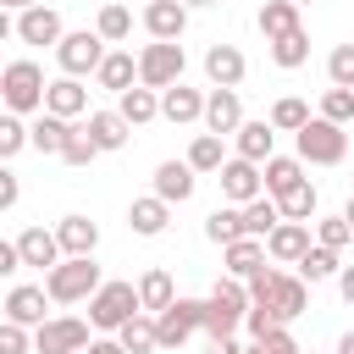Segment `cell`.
Listing matches in <instances>:
<instances>
[{
    "mask_svg": "<svg viewBox=\"0 0 354 354\" xmlns=\"http://www.w3.org/2000/svg\"><path fill=\"white\" fill-rule=\"evenodd\" d=\"M171 299H177V288H171V271H166V266H149V271L138 277V304H144L149 315H160Z\"/></svg>",
    "mask_w": 354,
    "mask_h": 354,
    "instance_id": "obj_31",
    "label": "cell"
},
{
    "mask_svg": "<svg viewBox=\"0 0 354 354\" xmlns=\"http://www.w3.org/2000/svg\"><path fill=\"white\" fill-rule=\"evenodd\" d=\"M266 122H271L277 133H299V127L310 122V105H304V100H293V94H282V100L271 105V116H266Z\"/></svg>",
    "mask_w": 354,
    "mask_h": 354,
    "instance_id": "obj_41",
    "label": "cell"
},
{
    "mask_svg": "<svg viewBox=\"0 0 354 354\" xmlns=\"http://www.w3.org/2000/svg\"><path fill=\"white\" fill-rule=\"evenodd\" d=\"M94 155H100V144L88 138V127H72L66 144H61V160H66V166H88Z\"/></svg>",
    "mask_w": 354,
    "mask_h": 354,
    "instance_id": "obj_44",
    "label": "cell"
},
{
    "mask_svg": "<svg viewBox=\"0 0 354 354\" xmlns=\"http://www.w3.org/2000/svg\"><path fill=\"white\" fill-rule=\"evenodd\" d=\"M6 39H17V17L0 6V44H6Z\"/></svg>",
    "mask_w": 354,
    "mask_h": 354,
    "instance_id": "obj_55",
    "label": "cell"
},
{
    "mask_svg": "<svg viewBox=\"0 0 354 354\" xmlns=\"http://www.w3.org/2000/svg\"><path fill=\"white\" fill-rule=\"evenodd\" d=\"M260 183H266V194L277 199V194H288L293 183H304V160H299V155H271V160L260 166Z\"/></svg>",
    "mask_w": 354,
    "mask_h": 354,
    "instance_id": "obj_30",
    "label": "cell"
},
{
    "mask_svg": "<svg viewBox=\"0 0 354 354\" xmlns=\"http://www.w3.org/2000/svg\"><path fill=\"white\" fill-rule=\"evenodd\" d=\"M221 199L227 205H249V199H260L266 194V183H260V166L254 160H243V155H232V160H221Z\"/></svg>",
    "mask_w": 354,
    "mask_h": 354,
    "instance_id": "obj_11",
    "label": "cell"
},
{
    "mask_svg": "<svg viewBox=\"0 0 354 354\" xmlns=\"http://www.w3.org/2000/svg\"><path fill=\"white\" fill-rule=\"evenodd\" d=\"M238 122H243V100H238V88H210L205 94V133H238Z\"/></svg>",
    "mask_w": 354,
    "mask_h": 354,
    "instance_id": "obj_15",
    "label": "cell"
},
{
    "mask_svg": "<svg viewBox=\"0 0 354 354\" xmlns=\"http://www.w3.org/2000/svg\"><path fill=\"white\" fill-rule=\"evenodd\" d=\"M144 28H149V39H183L188 33V6L183 0H149Z\"/></svg>",
    "mask_w": 354,
    "mask_h": 354,
    "instance_id": "obj_19",
    "label": "cell"
},
{
    "mask_svg": "<svg viewBox=\"0 0 354 354\" xmlns=\"http://www.w3.org/2000/svg\"><path fill=\"white\" fill-rule=\"evenodd\" d=\"M348 238H354V227H348L343 216H321V221H315V243H326V249H343Z\"/></svg>",
    "mask_w": 354,
    "mask_h": 354,
    "instance_id": "obj_47",
    "label": "cell"
},
{
    "mask_svg": "<svg viewBox=\"0 0 354 354\" xmlns=\"http://www.w3.org/2000/svg\"><path fill=\"white\" fill-rule=\"evenodd\" d=\"M243 72H249V61H243L238 44H210V50H205V77H210V88H238Z\"/></svg>",
    "mask_w": 354,
    "mask_h": 354,
    "instance_id": "obj_12",
    "label": "cell"
},
{
    "mask_svg": "<svg viewBox=\"0 0 354 354\" xmlns=\"http://www.w3.org/2000/svg\"><path fill=\"white\" fill-rule=\"evenodd\" d=\"M6 11H28V6H39V0H0Z\"/></svg>",
    "mask_w": 354,
    "mask_h": 354,
    "instance_id": "obj_56",
    "label": "cell"
},
{
    "mask_svg": "<svg viewBox=\"0 0 354 354\" xmlns=\"http://www.w3.org/2000/svg\"><path fill=\"white\" fill-rule=\"evenodd\" d=\"M254 22H260L266 44H271V39H282V33H293V28H304V22H299V6H293V0H266Z\"/></svg>",
    "mask_w": 354,
    "mask_h": 354,
    "instance_id": "obj_33",
    "label": "cell"
},
{
    "mask_svg": "<svg viewBox=\"0 0 354 354\" xmlns=\"http://www.w3.org/2000/svg\"><path fill=\"white\" fill-rule=\"evenodd\" d=\"M144 304H138V282H100L88 293V326L94 332H116L122 321H133Z\"/></svg>",
    "mask_w": 354,
    "mask_h": 354,
    "instance_id": "obj_4",
    "label": "cell"
},
{
    "mask_svg": "<svg viewBox=\"0 0 354 354\" xmlns=\"http://www.w3.org/2000/svg\"><path fill=\"white\" fill-rule=\"evenodd\" d=\"M277 326H282V315H277L271 304H249V310H243V332H249V337H266V332H277Z\"/></svg>",
    "mask_w": 354,
    "mask_h": 354,
    "instance_id": "obj_48",
    "label": "cell"
},
{
    "mask_svg": "<svg viewBox=\"0 0 354 354\" xmlns=\"http://www.w3.org/2000/svg\"><path fill=\"white\" fill-rule=\"evenodd\" d=\"M83 127H88V138L100 144V155H111V149H122V144L133 138V127L122 122V111H88Z\"/></svg>",
    "mask_w": 354,
    "mask_h": 354,
    "instance_id": "obj_26",
    "label": "cell"
},
{
    "mask_svg": "<svg viewBox=\"0 0 354 354\" xmlns=\"http://www.w3.org/2000/svg\"><path fill=\"white\" fill-rule=\"evenodd\" d=\"M55 61H61V72H66V77H94V66L105 61V39H100L94 28L61 33V44H55Z\"/></svg>",
    "mask_w": 354,
    "mask_h": 354,
    "instance_id": "obj_7",
    "label": "cell"
},
{
    "mask_svg": "<svg viewBox=\"0 0 354 354\" xmlns=\"http://www.w3.org/2000/svg\"><path fill=\"white\" fill-rule=\"evenodd\" d=\"M194 188H199V171H194L188 160H160V166H155V194H160L166 205H188Z\"/></svg>",
    "mask_w": 354,
    "mask_h": 354,
    "instance_id": "obj_14",
    "label": "cell"
},
{
    "mask_svg": "<svg viewBox=\"0 0 354 354\" xmlns=\"http://www.w3.org/2000/svg\"><path fill=\"white\" fill-rule=\"evenodd\" d=\"M61 33H66V28H61V11H55V6H44V0H39V6L17 11V39H22V44H33V50H44V44H50V50H55V44H61Z\"/></svg>",
    "mask_w": 354,
    "mask_h": 354,
    "instance_id": "obj_10",
    "label": "cell"
},
{
    "mask_svg": "<svg viewBox=\"0 0 354 354\" xmlns=\"http://www.w3.org/2000/svg\"><path fill=\"white\" fill-rule=\"evenodd\" d=\"M17 249H22V266H33V271L61 266V238H55V227H28V232L17 238Z\"/></svg>",
    "mask_w": 354,
    "mask_h": 354,
    "instance_id": "obj_18",
    "label": "cell"
},
{
    "mask_svg": "<svg viewBox=\"0 0 354 354\" xmlns=\"http://www.w3.org/2000/svg\"><path fill=\"white\" fill-rule=\"evenodd\" d=\"M44 88H50V77H44V66L39 61H6L0 66V105L6 111H17V116H39L44 111Z\"/></svg>",
    "mask_w": 354,
    "mask_h": 354,
    "instance_id": "obj_1",
    "label": "cell"
},
{
    "mask_svg": "<svg viewBox=\"0 0 354 354\" xmlns=\"http://www.w3.org/2000/svg\"><path fill=\"white\" fill-rule=\"evenodd\" d=\"M310 249V221H277L266 232V254L282 260V266H299V254Z\"/></svg>",
    "mask_w": 354,
    "mask_h": 354,
    "instance_id": "obj_16",
    "label": "cell"
},
{
    "mask_svg": "<svg viewBox=\"0 0 354 354\" xmlns=\"http://www.w3.org/2000/svg\"><path fill=\"white\" fill-rule=\"evenodd\" d=\"M100 282H105V277H100L94 254H61V266L44 271V293H50V304H88V293H94Z\"/></svg>",
    "mask_w": 354,
    "mask_h": 354,
    "instance_id": "obj_2",
    "label": "cell"
},
{
    "mask_svg": "<svg viewBox=\"0 0 354 354\" xmlns=\"http://www.w3.org/2000/svg\"><path fill=\"white\" fill-rule=\"evenodd\" d=\"M343 221H348V227H354V194H348V205H343Z\"/></svg>",
    "mask_w": 354,
    "mask_h": 354,
    "instance_id": "obj_59",
    "label": "cell"
},
{
    "mask_svg": "<svg viewBox=\"0 0 354 354\" xmlns=\"http://www.w3.org/2000/svg\"><path fill=\"white\" fill-rule=\"evenodd\" d=\"M221 260H227V277H249L254 266H266V238H232V243H221Z\"/></svg>",
    "mask_w": 354,
    "mask_h": 354,
    "instance_id": "obj_29",
    "label": "cell"
},
{
    "mask_svg": "<svg viewBox=\"0 0 354 354\" xmlns=\"http://www.w3.org/2000/svg\"><path fill=\"white\" fill-rule=\"evenodd\" d=\"M277 221H282V205H277L271 194H260V199L243 205V232H249V238H266Z\"/></svg>",
    "mask_w": 354,
    "mask_h": 354,
    "instance_id": "obj_38",
    "label": "cell"
},
{
    "mask_svg": "<svg viewBox=\"0 0 354 354\" xmlns=\"http://www.w3.org/2000/svg\"><path fill=\"white\" fill-rule=\"evenodd\" d=\"M266 304L282 315V326H288V321H299V315H304V304H310L304 277H282V271H277V282H271V299H266Z\"/></svg>",
    "mask_w": 354,
    "mask_h": 354,
    "instance_id": "obj_24",
    "label": "cell"
},
{
    "mask_svg": "<svg viewBox=\"0 0 354 354\" xmlns=\"http://www.w3.org/2000/svg\"><path fill=\"white\" fill-rule=\"evenodd\" d=\"M0 354H33V326H22V321H0Z\"/></svg>",
    "mask_w": 354,
    "mask_h": 354,
    "instance_id": "obj_45",
    "label": "cell"
},
{
    "mask_svg": "<svg viewBox=\"0 0 354 354\" xmlns=\"http://www.w3.org/2000/svg\"><path fill=\"white\" fill-rule=\"evenodd\" d=\"M116 111H122V122H127V127H149V122L160 116V88L133 83V88H122V94H116Z\"/></svg>",
    "mask_w": 354,
    "mask_h": 354,
    "instance_id": "obj_21",
    "label": "cell"
},
{
    "mask_svg": "<svg viewBox=\"0 0 354 354\" xmlns=\"http://www.w3.org/2000/svg\"><path fill=\"white\" fill-rule=\"evenodd\" d=\"M22 149H28V122L17 111H0V160H11Z\"/></svg>",
    "mask_w": 354,
    "mask_h": 354,
    "instance_id": "obj_43",
    "label": "cell"
},
{
    "mask_svg": "<svg viewBox=\"0 0 354 354\" xmlns=\"http://www.w3.org/2000/svg\"><path fill=\"white\" fill-rule=\"evenodd\" d=\"M116 337H122L127 354H155V348H160V332H155V315H149V310H138L133 321H122Z\"/></svg>",
    "mask_w": 354,
    "mask_h": 354,
    "instance_id": "obj_32",
    "label": "cell"
},
{
    "mask_svg": "<svg viewBox=\"0 0 354 354\" xmlns=\"http://www.w3.org/2000/svg\"><path fill=\"white\" fill-rule=\"evenodd\" d=\"M199 177L205 171H221V160H227V144H221V133H194V144H188V155H183Z\"/></svg>",
    "mask_w": 354,
    "mask_h": 354,
    "instance_id": "obj_34",
    "label": "cell"
},
{
    "mask_svg": "<svg viewBox=\"0 0 354 354\" xmlns=\"http://www.w3.org/2000/svg\"><path fill=\"white\" fill-rule=\"evenodd\" d=\"M44 111L50 116H66V122H77L83 111H88V88H83V77H50V88H44Z\"/></svg>",
    "mask_w": 354,
    "mask_h": 354,
    "instance_id": "obj_13",
    "label": "cell"
},
{
    "mask_svg": "<svg viewBox=\"0 0 354 354\" xmlns=\"http://www.w3.org/2000/svg\"><path fill=\"white\" fill-rule=\"evenodd\" d=\"M326 77H332L337 88H354V44H337V50L326 55Z\"/></svg>",
    "mask_w": 354,
    "mask_h": 354,
    "instance_id": "obj_46",
    "label": "cell"
},
{
    "mask_svg": "<svg viewBox=\"0 0 354 354\" xmlns=\"http://www.w3.org/2000/svg\"><path fill=\"white\" fill-rule=\"evenodd\" d=\"M55 238H61V254H94L100 249V227L88 216H61L55 221Z\"/></svg>",
    "mask_w": 354,
    "mask_h": 354,
    "instance_id": "obj_28",
    "label": "cell"
},
{
    "mask_svg": "<svg viewBox=\"0 0 354 354\" xmlns=\"http://www.w3.org/2000/svg\"><path fill=\"white\" fill-rule=\"evenodd\" d=\"M94 33H100L105 44H122V39L133 33V11H127V6H116V0H111V6H100V17H94Z\"/></svg>",
    "mask_w": 354,
    "mask_h": 354,
    "instance_id": "obj_39",
    "label": "cell"
},
{
    "mask_svg": "<svg viewBox=\"0 0 354 354\" xmlns=\"http://www.w3.org/2000/svg\"><path fill=\"white\" fill-rule=\"evenodd\" d=\"M205 354H243V348H238L232 337H210V348H205Z\"/></svg>",
    "mask_w": 354,
    "mask_h": 354,
    "instance_id": "obj_54",
    "label": "cell"
},
{
    "mask_svg": "<svg viewBox=\"0 0 354 354\" xmlns=\"http://www.w3.org/2000/svg\"><path fill=\"white\" fill-rule=\"evenodd\" d=\"M205 326V299H171L160 315H155V332H160V348H183L194 332Z\"/></svg>",
    "mask_w": 354,
    "mask_h": 354,
    "instance_id": "obj_8",
    "label": "cell"
},
{
    "mask_svg": "<svg viewBox=\"0 0 354 354\" xmlns=\"http://www.w3.org/2000/svg\"><path fill=\"white\" fill-rule=\"evenodd\" d=\"M205 238H210V243L243 238V205H216V210L205 216Z\"/></svg>",
    "mask_w": 354,
    "mask_h": 354,
    "instance_id": "obj_36",
    "label": "cell"
},
{
    "mask_svg": "<svg viewBox=\"0 0 354 354\" xmlns=\"http://www.w3.org/2000/svg\"><path fill=\"white\" fill-rule=\"evenodd\" d=\"M277 205H282V221H310L321 199H315V188H310V177H304V183H293L288 194H277Z\"/></svg>",
    "mask_w": 354,
    "mask_h": 354,
    "instance_id": "obj_40",
    "label": "cell"
},
{
    "mask_svg": "<svg viewBox=\"0 0 354 354\" xmlns=\"http://www.w3.org/2000/svg\"><path fill=\"white\" fill-rule=\"evenodd\" d=\"M17 199H22V177L11 171V160H0V216H6Z\"/></svg>",
    "mask_w": 354,
    "mask_h": 354,
    "instance_id": "obj_49",
    "label": "cell"
},
{
    "mask_svg": "<svg viewBox=\"0 0 354 354\" xmlns=\"http://www.w3.org/2000/svg\"><path fill=\"white\" fill-rule=\"evenodd\" d=\"M343 266H337V249H326V243H310L304 254H299V277L315 288V282H332Z\"/></svg>",
    "mask_w": 354,
    "mask_h": 354,
    "instance_id": "obj_35",
    "label": "cell"
},
{
    "mask_svg": "<svg viewBox=\"0 0 354 354\" xmlns=\"http://www.w3.org/2000/svg\"><path fill=\"white\" fill-rule=\"evenodd\" d=\"M17 271H22V249L0 238V277H17Z\"/></svg>",
    "mask_w": 354,
    "mask_h": 354,
    "instance_id": "obj_51",
    "label": "cell"
},
{
    "mask_svg": "<svg viewBox=\"0 0 354 354\" xmlns=\"http://www.w3.org/2000/svg\"><path fill=\"white\" fill-rule=\"evenodd\" d=\"M243 354H266V348H260V343H249V348H243Z\"/></svg>",
    "mask_w": 354,
    "mask_h": 354,
    "instance_id": "obj_60",
    "label": "cell"
},
{
    "mask_svg": "<svg viewBox=\"0 0 354 354\" xmlns=\"http://www.w3.org/2000/svg\"><path fill=\"white\" fill-rule=\"evenodd\" d=\"M293 6H310V0H293Z\"/></svg>",
    "mask_w": 354,
    "mask_h": 354,
    "instance_id": "obj_61",
    "label": "cell"
},
{
    "mask_svg": "<svg viewBox=\"0 0 354 354\" xmlns=\"http://www.w3.org/2000/svg\"><path fill=\"white\" fill-rule=\"evenodd\" d=\"M249 343H260L266 354H304V348L288 337V326H277V332H266V337H249Z\"/></svg>",
    "mask_w": 354,
    "mask_h": 354,
    "instance_id": "obj_50",
    "label": "cell"
},
{
    "mask_svg": "<svg viewBox=\"0 0 354 354\" xmlns=\"http://www.w3.org/2000/svg\"><path fill=\"white\" fill-rule=\"evenodd\" d=\"M160 116H166V122H177V127L205 122V94H199V88H188V83H171V88H160Z\"/></svg>",
    "mask_w": 354,
    "mask_h": 354,
    "instance_id": "obj_17",
    "label": "cell"
},
{
    "mask_svg": "<svg viewBox=\"0 0 354 354\" xmlns=\"http://www.w3.org/2000/svg\"><path fill=\"white\" fill-rule=\"evenodd\" d=\"M188 11H205V6H221V0H183Z\"/></svg>",
    "mask_w": 354,
    "mask_h": 354,
    "instance_id": "obj_58",
    "label": "cell"
},
{
    "mask_svg": "<svg viewBox=\"0 0 354 354\" xmlns=\"http://www.w3.org/2000/svg\"><path fill=\"white\" fill-rule=\"evenodd\" d=\"M88 348V321L77 315H50L44 326H33V354H83Z\"/></svg>",
    "mask_w": 354,
    "mask_h": 354,
    "instance_id": "obj_9",
    "label": "cell"
},
{
    "mask_svg": "<svg viewBox=\"0 0 354 354\" xmlns=\"http://www.w3.org/2000/svg\"><path fill=\"white\" fill-rule=\"evenodd\" d=\"M337 293L354 304V266H343V271H337Z\"/></svg>",
    "mask_w": 354,
    "mask_h": 354,
    "instance_id": "obj_53",
    "label": "cell"
},
{
    "mask_svg": "<svg viewBox=\"0 0 354 354\" xmlns=\"http://www.w3.org/2000/svg\"><path fill=\"white\" fill-rule=\"evenodd\" d=\"M44 310H50V293H44V288H33V282H22V288H11V293H6V315H11V321H22V326H44V321H50Z\"/></svg>",
    "mask_w": 354,
    "mask_h": 354,
    "instance_id": "obj_23",
    "label": "cell"
},
{
    "mask_svg": "<svg viewBox=\"0 0 354 354\" xmlns=\"http://www.w3.org/2000/svg\"><path fill=\"white\" fill-rule=\"evenodd\" d=\"M183 44L177 39H155V44H144L138 50V83L144 88H171V83H183Z\"/></svg>",
    "mask_w": 354,
    "mask_h": 354,
    "instance_id": "obj_6",
    "label": "cell"
},
{
    "mask_svg": "<svg viewBox=\"0 0 354 354\" xmlns=\"http://www.w3.org/2000/svg\"><path fill=\"white\" fill-rule=\"evenodd\" d=\"M315 116H326V122L348 127V122H354V88H337V83H332V88L321 94V111H315Z\"/></svg>",
    "mask_w": 354,
    "mask_h": 354,
    "instance_id": "obj_42",
    "label": "cell"
},
{
    "mask_svg": "<svg viewBox=\"0 0 354 354\" xmlns=\"http://www.w3.org/2000/svg\"><path fill=\"white\" fill-rule=\"evenodd\" d=\"M243 310H249V288L243 277H216L210 299H205V332L210 337H232L243 326Z\"/></svg>",
    "mask_w": 354,
    "mask_h": 354,
    "instance_id": "obj_3",
    "label": "cell"
},
{
    "mask_svg": "<svg viewBox=\"0 0 354 354\" xmlns=\"http://www.w3.org/2000/svg\"><path fill=\"white\" fill-rule=\"evenodd\" d=\"M66 133H72V122H66V116H50V111H39V116L28 122V149H39V155H61Z\"/></svg>",
    "mask_w": 354,
    "mask_h": 354,
    "instance_id": "obj_25",
    "label": "cell"
},
{
    "mask_svg": "<svg viewBox=\"0 0 354 354\" xmlns=\"http://www.w3.org/2000/svg\"><path fill=\"white\" fill-rule=\"evenodd\" d=\"M232 144H238V155H243V160L266 166V160H271V144H277V127H271V122H238Z\"/></svg>",
    "mask_w": 354,
    "mask_h": 354,
    "instance_id": "obj_27",
    "label": "cell"
},
{
    "mask_svg": "<svg viewBox=\"0 0 354 354\" xmlns=\"http://www.w3.org/2000/svg\"><path fill=\"white\" fill-rule=\"evenodd\" d=\"M166 221H171V205H166L160 194H144V199H133V205H127V227H133L138 238H160V232H166Z\"/></svg>",
    "mask_w": 354,
    "mask_h": 354,
    "instance_id": "obj_22",
    "label": "cell"
},
{
    "mask_svg": "<svg viewBox=\"0 0 354 354\" xmlns=\"http://www.w3.org/2000/svg\"><path fill=\"white\" fill-rule=\"evenodd\" d=\"M271 61H277L282 72H293V66H304V61H310V33H304V28H293V33H282V39H271Z\"/></svg>",
    "mask_w": 354,
    "mask_h": 354,
    "instance_id": "obj_37",
    "label": "cell"
},
{
    "mask_svg": "<svg viewBox=\"0 0 354 354\" xmlns=\"http://www.w3.org/2000/svg\"><path fill=\"white\" fill-rule=\"evenodd\" d=\"M337 354H354V332H343V337H337Z\"/></svg>",
    "mask_w": 354,
    "mask_h": 354,
    "instance_id": "obj_57",
    "label": "cell"
},
{
    "mask_svg": "<svg viewBox=\"0 0 354 354\" xmlns=\"http://www.w3.org/2000/svg\"><path fill=\"white\" fill-rule=\"evenodd\" d=\"M83 354H127V348H122V337H88Z\"/></svg>",
    "mask_w": 354,
    "mask_h": 354,
    "instance_id": "obj_52",
    "label": "cell"
},
{
    "mask_svg": "<svg viewBox=\"0 0 354 354\" xmlns=\"http://www.w3.org/2000/svg\"><path fill=\"white\" fill-rule=\"evenodd\" d=\"M293 138H299V160L304 166H343V155H348V133L337 122H326V116H310Z\"/></svg>",
    "mask_w": 354,
    "mask_h": 354,
    "instance_id": "obj_5",
    "label": "cell"
},
{
    "mask_svg": "<svg viewBox=\"0 0 354 354\" xmlns=\"http://www.w3.org/2000/svg\"><path fill=\"white\" fill-rule=\"evenodd\" d=\"M94 83L111 88V94L133 88V83H138V55H133V50H105V61L94 66Z\"/></svg>",
    "mask_w": 354,
    "mask_h": 354,
    "instance_id": "obj_20",
    "label": "cell"
}]
</instances>
